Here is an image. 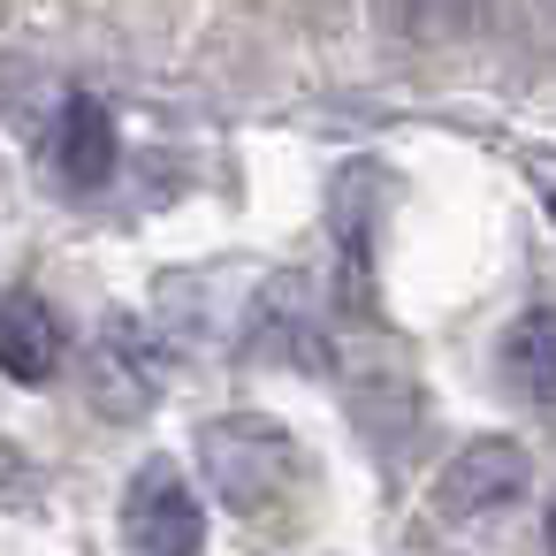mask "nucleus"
<instances>
[{
    "instance_id": "nucleus-5",
    "label": "nucleus",
    "mask_w": 556,
    "mask_h": 556,
    "mask_svg": "<svg viewBox=\"0 0 556 556\" xmlns=\"http://www.w3.org/2000/svg\"><path fill=\"white\" fill-rule=\"evenodd\" d=\"M54 366H62V320H54V305L39 290H9V298H0V374L39 389V381H54Z\"/></svg>"
},
{
    "instance_id": "nucleus-3",
    "label": "nucleus",
    "mask_w": 556,
    "mask_h": 556,
    "mask_svg": "<svg viewBox=\"0 0 556 556\" xmlns=\"http://www.w3.org/2000/svg\"><path fill=\"white\" fill-rule=\"evenodd\" d=\"M526 480H533L526 450H518L510 434H480V442H465V450L442 465L434 503H442V518H488V510L518 503V495H526Z\"/></svg>"
},
{
    "instance_id": "nucleus-9",
    "label": "nucleus",
    "mask_w": 556,
    "mask_h": 556,
    "mask_svg": "<svg viewBox=\"0 0 556 556\" xmlns=\"http://www.w3.org/2000/svg\"><path fill=\"white\" fill-rule=\"evenodd\" d=\"M548 214H556V191H548Z\"/></svg>"
},
{
    "instance_id": "nucleus-2",
    "label": "nucleus",
    "mask_w": 556,
    "mask_h": 556,
    "mask_svg": "<svg viewBox=\"0 0 556 556\" xmlns=\"http://www.w3.org/2000/svg\"><path fill=\"white\" fill-rule=\"evenodd\" d=\"M123 548L130 556H199L206 548V503L176 472V457H146L123 488Z\"/></svg>"
},
{
    "instance_id": "nucleus-8",
    "label": "nucleus",
    "mask_w": 556,
    "mask_h": 556,
    "mask_svg": "<svg viewBox=\"0 0 556 556\" xmlns=\"http://www.w3.org/2000/svg\"><path fill=\"white\" fill-rule=\"evenodd\" d=\"M548 548H556V495H548Z\"/></svg>"
},
{
    "instance_id": "nucleus-6",
    "label": "nucleus",
    "mask_w": 556,
    "mask_h": 556,
    "mask_svg": "<svg viewBox=\"0 0 556 556\" xmlns=\"http://www.w3.org/2000/svg\"><path fill=\"white\" fill-rule=\"evenodd\" d=\"M54 168H62L77 191H92V184L115 176V115H108L92 92L62 100V115H54Z\"/></svg>"
},
{
    "instance_id": "nucleus-1",
    "label": "nucleus",
    "mask_w": 556,
    "mask_h": 556,
    "mask_svg": "<svg viewBox=\"0 0 556 556\" xmlns=\"http://www.w3.org/2000/svg\"><path fill=\"white\" fill-rule=\"evenodd\" d=\"M199 465H206V488L237 510V518H267L290 488H298V442L260 419V412H229L199 434Z\"/></svg>"
},
{
    "instance_id": "nucleus-4",
    "label": "nucleus",
    "mask_w": 556,
    "mask_h": 556,
    "mask_svg": "<svg viewBox=\"0 0 556 556\" xmlns=\"http://www.w3.org/2000/svg\"><path fill=\"white\" fill-rule=\"evenodd\" d=\"M153 389H161L153 336L138 320H100V336H92V404L108 419H130V412L153 404Z\"/></svg>"
},
{
    "instance_id": "nucleus-7",
    "label": "nucleus",
    "mask_w": 556,
    "mask_h": 556,
    "mask_svg": "<svg viewBox=\"0 0 556 556\" xmlns=\"http://www.w3.org/2000/svg\"><path fill=\"white\" fill-rule=\"evenodd\" d=\"M503 381L526 404H556V305H533L503 336Z\"/></svg>"
}]
</instances>
